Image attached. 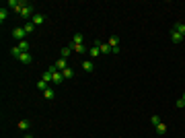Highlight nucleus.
I'll use <instances>...</instances> for the list:
<instances>
[{
    "label": "nucleus",
    "mask_w": 185,
    "mask_h": 138,
    "mask_svg": "<svg viewBox=\"0 0 185 138\" xmlns=\"http://www.w3.org/2000/svg\"><path fill=\"white\" fill-rule=\"evenodd\" d=\"M25 35H27L25 27H14V29H13V37H14V39H21V41H25Z\"/></svg>",
    "instance_id": "nucleus-1"
},
{
    "label": "nucleus",
    "mask_w": 185,
    "mask_h": 138,
    "mask_svg": "<svg viewBox=\"0 0 185 138\" xmlns=\"http://www.w3.org/2000/svg\"><path fill=\"white\" fill-rule=\"evenodd\" d=\"M95 45L99 49H101V54H113V48H111L109 43H103V41H99V39H97L95 41Z\"/></svg>",
    "instance_id": "nucleus-2"
},
{
    "label": "nucleus",
    "mask_w": 185,
    "mask_h": 138,
    "mask_svg": "<svg viewBox=\"0 0 185 138\" xmlns=\"http://www.w3.org/2000/svg\"><path fill=\"white\" fill-rule=\"evenodd\" d=\"M33 14H35V6H31V4H27V6L21 10V17H23V19H29V17L33 19Z\"/></svg>",
    "instance_id": "nucleus-3"
},
{
    "label": "nucleus",
    "mask_w": 185,
    "mask_h": 138,
    "mask_svg": "<svg viewBox=\"0 0 185 138\" xmlns=\"http://www.w3.org/2000/svg\"><path fill=\"white\" fill-rule=\"evenodd\" d=\"M31 23H33L35 27H37V25H43V23H45V14L35 13V14H33V19H31Z\"/></svg>",
    "instance_id": "nucleus-4"
},
{
    "label": "nucleus",
    "mask_w": 185,
    "mask_h": 138,
    "mask_svg": "<svg viewBox=\"0 0 185 138\" xmlns=\"http://www.w3.org/2000/svg\"><path fill=\"white\" fill-rule=\"evenodd\" d=\"M49 68L54 70V81H52V83H54V85H62V83H64V76H62V72H58V70H56V66H49Z\"/></svg>",
    "instance_id": "nucleus-5"
},
{
    "label": "nucleus",
    "mask_w": 185,
    "mask_h": 138,
    "mask_svg": "<svg viewBox=\"0 0 185 138\" xmlns=\"http://www.w3.org/2000/svg\"><path fill=\"white\" fill-rule=\"evenodd\" d=\"M41 81H45V83H52V81H54V70L48 68L45 72H43V74H41Z\"/></svg>",
    "instance_id": "nucleus-6"
},
{
    "label": "nucleus",
    "mask_w": 185,
    "mask_h": 138,
    "mask_svg": "<svg viewBox=\"0 0 185 138\" xmlns=\"http://www.w3.org/2000/svg\"><path fill=\"white\" fill-rule=\"evenodd\" d=\"M171 39H173V43H181V41L185 39V37H183L181 33H177L175 29H173V31H171Z\"/></svg>",
    "instance_id": "nucleus-7"
},
{
    "label": "nucleus",
    "mask_w": 185,
    "mask_h": 138,
    "mask_svg": "<svg viewBox=\"0 0 185 138\" xmlns=\"http://www.w3.org/2000/svg\"><path fill=\"white\" fill-rule=\"evenodd\" d=\"M54 66H56V70H58V72H62V70H66V68H68V66H66V60H64V58H60V60H58V62H56Z\"/></svg>",
    "instance_id": "nucleus-8"
},
{
    "label": "nucleus",
    "mask_w": 185,
    "mask_h": 138,
    "mask_svg": "<svg viewBox=\"0 0 185 138\" xmlns=\"http://www.w3.org/2000/svg\"><path fill=\"white\" fill-rule=\"evenodd\" d=\"M19 60H21L23 64H31V60H33V58H31V54H29V52H23Z\"/></svg>",
    "instance_id": "nucleus-9"
},
{
    "label": "nucleus",
    "mask_w": 185,
    "mask_h": 138,
    "mask_svg": "<svg viewBox=\"0 0 185 138\" xmlns=\"http://www.w3.org/2000/svg\"><path fill=\"white\" fill-rule=\"evenodd\" d=\"M82 68L87 70V72H93V70H95V64L91 62V60H84V62H82Z\"/></svg>",
    "instance_id": "nucleus-10"
},
{
    "label": "nucleus",
    "mask_w": 185,
    "mask_h": 138,
    "mask_svg": "<svg viewBox=\"0 0 185 138\" xmlns=\"http://www.w3.org/2000/svg\"><path fill=\"white\" fill-rule=\"evenodd\" d=\"M82 41H84V37H82V33H76L74 37H72V43H74V45H82Z\"/></svg>",
    "instance_id": "nucleus-11"
},
{
    "label": "nucleus",
    "mask_w": 185,
    "mask_h": 138,
    "mask_svg": "<svg viewBox=\"0 0 185 138\" xmlns=\"http://www.w3.org/2000/svg\"><path fill=\"white\" fill-rule=\"evenodd\" d=\"M89 56L91 58H99V56H101V49L97 48V45H93V48L89 49Z\"/></svg>",
    "instance_id": "nucleus-12"
},
{
    "label": "nucleus",
    "mask_w": 185,
    "mask_h": 138,
    "mask_svg": "<svg viewBox=\"0 0 185 138\" xmlns=\"http://www.w3.org/2000/svg\"><path fill=\"white\" fill-rule=\"evenodd\" d=\"M173 29H175L177 33H181V35L185 37V25H183V23H175V25H173Z\"/></svg>",
    "instance_id": "nucleus-13"
},
{
    "label": "nucleus",
    "mask_w": 185,
    "mask_h": 138,
    "mask_svg": "<svg viewBox=\"0 0 185 138\" xmlns=\"http://www.w3.org/2000/svg\"><path fill=\"white\" fill-rule=\"evenodd\" d=\"M31 128V122L29 120H23V122H19V130H29Z\"/></svg>",
    "instance_id": "nucleus-14"
},
{
    "label": "nucleus",
    "mask_w": 185,
    "mask_h": 138,
    "mask_svg": "<svg viewBox=\"0 0 185 138\" xmlns=\"http://www.w3.org/2000/svg\"><path fill=\"white\" fill-rule=\"evenodd\" d=\"M6 17H8V8L2 6V8H0V21L4 23V21H6Z\"/></svg>",
    "instance_id": "nucleus-15"
},
{
    "label": "nucleus",
    "mask_w": 185,
    "mask_h": 138,
    "mask_svg": "<svg viewBox=\"0 0 185 138\" xmlns=\"http://www.w3.org/2000/svg\"><path fill=\"white\" fill-rule=\"evenodd\" d=\"M62 76H64V78H72V76H74V70H72V68L62 70Z\"/></svg>",
    "instance_id": "nucleus-16"
},
{
    "label": "nucleus",
    "mask_w": 185,
    "mask_h": 138,
    "mask_svg": "<svg viewBox=\"0 0 185 138\" xmlns=\"http://www.w3.org/2000/svg\"><path fill=\"white\" fill-rule=\"evenodd\" d=\"M117 43H119V37H117V35H111L109 37V45L111 48H117Z\"/></svg>",
    "instance_id": "nucleus-17"
},
{
    "label": "nucleus",
    "mask_w": 185,
    "mask_h": 138,
    "mask_svg": "<svg viewBox=\"0 0 185 138\" xmlns=\"http://www.w3.org/2000/svg\"><path fill=\"white\" fill-rule=\"evenodd\" d=\"M156 132L160 134V136H163V134H167V124H163V122H160V124L156 126Z\"/></svg>",
    "instance_id": "nucleus-18"
},
{
    "label": "nucleus",
    "mask_w": 185,
    "mask_h": 138,
    "mask_svg": "<svg viewBox=\"0 0 185 138\" xmlns=\"http://www.w3.org/2000/svg\"><path fill=\"white\" fill-rule=\"evenodd\" d=\"M10 54H13L14 58H17V60H19V58H21V54H23V52H21V49H19V45H14V48L10 49Z\"/></svg>",
    "instance_id": "nucleus-19"
},
{
    "label": "nucleus",
    "mask_w": 185,
    "mask_h": 138,
    "mask_svg": "<svg viewBox=\"0 0 185 138\" xmlns=\"http://www.w3.org/2000/svg\"><path fill=\"white\" fill-rule=\"evenodd\" d=\"M70 52H72V49H70L68 45H66V48H62V58L66 60V58H68V56H70Z\"/></svg>",
    "instance_id": "nucleus-20"
},
{
    "label": "nucleus",
    "mask_w": 185,
    "mask_h": 138,
    "mask_svg": "<svg viewBox=\"0 0 185 138\" xmlns=\"http://www.w3.org/2000/svg\"><path fill=\"white\" fill-rule=\"evenodd\" d=\"M43 95H45V99H54V89H45Z\"/></svg>",
    "instance_id": "nucleus-21"
},
{
    "label": "nucleus",
    "mask_w": 185,
    "mask_h": 138,
    "mask_svg": "<svg viewBox=\"0 0 185 138\" xmlns=\"http://www.w3.org/2000/svg\"><path fill=\"white\" fill-rule=\"evenodd\" d=\"M19 49H21V52H29V43L27 41H21L19 43Z\"/></svg>",
    "instance_id": "nucleus-22"
},
{
    "label": "nucleus",
    "mask_w": 185,
    "mask_h": 138,
    "mask_svg": "<svg viewBox=\"0 0 185 138\" xmlns=\"http://www.w3.org/2000/svg\"><path fill=\"white\" fill-rule=\"evenodd\" d=\"M33 29H35L33 23H25V31H27V33H33Z\"/></svg>",
    "instance_id": "nucleus-23"
},
{
    "label": "nucleus",
    "mask_w": 185,
    "mask_h": 138,
    "mask_svg": "<svg viewBox=\"0 0 185 138\" xmlns=\"http://www.w3.org/2000/svg\"><path fill=\"white\" fill-rule=\"evenodd\" d=\"M37 89L45 91V89H48V83H45V81H39V83H37Z\"/></svg>",
    "instance_id": "nucleus-24"
},
{
    "label": "nucleus",
    "mask_w": 185,
    "mask_h": 138,
    "mask_svg": "<svg viewBox=\"0 0 185 138\" xmlns=\"http://www.w3.org/2000/svg\"><path fill=\"white\" fill-rule=\"evenodd\" d=\"M150 122H152V126L156 128V126L160 124V117H158V116H152V120H150Z\"/></svg>",
    "instance_id": "nucleus-25"
},
{
    "label": "nucleus",
    "mask_w": 185,
    "mask_h": 138,
    "mask_svg": "<svg viewBox=\"0 0 185 138\" xmlns=\"http://www.w3.org/2000/svg\"><path fill=\"white\" fill-rule=\"evenodd\" d=\"M175 105H177V107H185V101H183V99H179V101H177Z\"/></svg>",
    "instance_id": "nucleus-26"
},
{
    "label": "nucleus",
    "mask_w": 185,
    "mask_h": 138,
    "mask_svg": "<svg viewBox=\"0 0 185 138\" xmlns=\"http://www.w3.org/2000/svg\"><path fill=\"white\" fill-rule=\"evenodd\" d=\"M23 138H33V136H31V134H27V136H23Z\"/></svg>",
    "instance_id": "nucleus-27"
},
{
    "label": "nucleus",
    "mask_w": 185,
    "mask_h": 138,
    "mask_svg": "<svg viewBox=\"0 0 185 138\" xmlns=\"http://www.w3.org/2000/svg\"><path fill=\"white\" fill-rule=\"evenodd\" d=\"M181 99H183V101H185V95H183V97H181Z\"/></svg>",
    "instance_id": "nucleus-28"
}]
</instances>
